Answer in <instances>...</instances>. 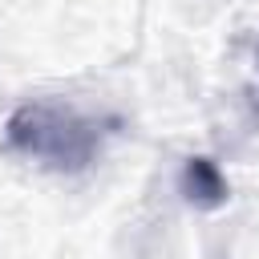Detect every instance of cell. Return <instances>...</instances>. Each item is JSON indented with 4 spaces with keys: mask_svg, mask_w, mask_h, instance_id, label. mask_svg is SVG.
Returning <instances> with one entry per match:
<instances>
[{
    "mask_svg": "<svg viewBox=\"0 0 259 259\" xmlns=\"http://www.w3.org/2000/svg\"><path fill=\"white\" fill-rule=\"evenodd\" d=\"M182 194L194 206H223L227 202V178L210 158H186L182 166Z\"/></svg>",
    "mask_w": 259,
    "mask_h": 259,
    "instance_id": "cell-2",
    "label": "cell"
},
{
    "mask_svg": "<svg viewBox=\"0 0 259 259\" xmlns=\"http://www.w3.org/2000/svg\"><path fill=\"white\" fill-rule=\"evenodd\" d=\"M113 130H117L113 117H97L65 101H24L4 121L8 146L57 174L89 170L101 158Z\"/></svg>",
    "mask_w": 259,
    "mask_h": 259,
    "instance_id": "cell-1",
    "label": "cell"
}]
</instances>
